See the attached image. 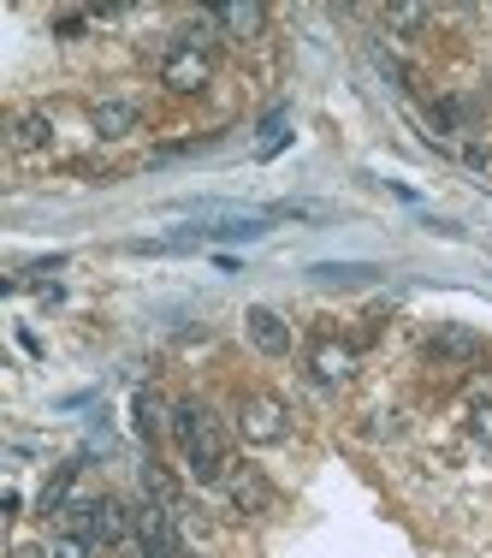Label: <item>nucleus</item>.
Masks as SVG:
<instances>
[{
    "mask_svg": "<svg viewBox=\"0 0 492 558\" xmlns=\"http://www.w3.org/2000/svg\"><path fill=\"white\" fill-rule=\"evenodd\" d=\"M72 511V535H84L89 547H131L137 541V517H131V505L119 499H72L65 505Z\"/></svg>",
    "mask_w": 492,
    "mask_h": 558,
    "instance_id": "nucleus-1",
    "label": "nucleus"
},
{
    "mask_svg": "<svg viewBox=\"0 0 492 558\" xmlns=\"http://www.w3.org/2000/svg\"><path fill=\"white\" fill-rule=\"evenodd\" d=\"M172 434H179L184 458H225V428L214 422V410L196 404V398H184V404H172Z\"/></svg>",
    "mask_w": 492,
    "mask_h": 558,
    "instance_id": "nucleus-2",
    "label": "nucleus"
},
{
    "mask_svg": "<svg viewBox=\"0 0 492 558\" xmlns=\"http://www.w3.org/2000/svg\"><path fill=\"white\" fill-rule=\"evenodd\" d=\"M237 434H244L249 446H279L291 434V410L268 392H249L244 404H237Z\"/></svg>",
    "mask_w": 492,
    "mask_h": 558,
    "instance_id": "nucleus-3",
    "label": "nucleus"
},
{
    "mask_svg": "<svg viewBox=\"0 0 492 558\" xmlns=\"http://www.w3.org/2000/svg\"><path fill=\"white\" fill-rule=\"evenodd\" d=\"M208 77H214V60L196 54V48H172V54L161 60V84L172 89V96H202Z\"/></svg>",
    "mask_w": 492,
    "mask_h": 558,
    "instance_id": "nucleus-4",
    "label": "nucleus"
},
{
    "mask_svg": "<svg viewBox=\"0 0 492 558\" xmlns=\"http://www.w3.org/2000/svg\"><path fill=\"white\" fill-rule=\"evenodd\" d=\"M244 333H249V344H256L261 356H291V344H297V333H291V322H285L279 310H268V303H249Z\"/></svg>",
    "mask_w": 492,
    "mask_h": 558,
    "instance_id": "nucleus-5",
    "label": "nucleus"
},
{
    "mask_svg": "<svg viewBox=\"0 0 492 558\" xmlns=\"http://www.w3.org/2000/svg\"><path fill=\"white\" fill-rule=\"evenodd\" d=\"M309 375L321 380V387H344V380L356 375V344H344V339H309Z\"/></svg>",
    "mask_w": 492,
    "mask_h": 558,
    "instance_id": "nucleus-6",
    "label": "nucleus"
},
{
    "mask_svg": "<svg viewBox=\"0 0 492 558\" xmlns=\"http://www.w3.org/2000/svg\"><path fill=\"white\" fill-rule=\"evenodd\" d=\"M220 487H225V499H232V511H244V517H268L273 511V482L261 470H249V463H237Z\"/></svg>",
    "mask_w": 492,
    "mask_h": 558,
    "instance_id": "nucleus-7",
    "label": "nucleus"
},
{
    "mask_svg": "<svg viewBox=\"0 0 492 558\" xmlns=\"http://www.w3.org/2000/svg\"><path fill=\"white\" fill-rule=\"evenodd\" d=\"M428 356H433V363H475V356H487V339L475 333V327L445 322V327L428 339Z\"/></svg>",
    "mask_w": 492,
    "mask_h": 558,
    "instance_id": "nucleus-8",
    "label": "nucleus"
},
{
    "mask_svg": "<svg viewBox=\"0 0 492 558\" xmlns=\"http://www.w3.org/2000/svg\"><path fill=\"white\" fill-rule=\"evenodd\" d=\"M89 125H96L101 143H119L143 125V108L137 101H96V108H89Z\"/></svg>",
    "mask_w": 492,
    "mask_h": 558,
    "instance_id": "nucleus-9",
    "label": "nucleus"
},
{
    "mask_svg": "<svg viewBox=\"0 0 492 558\" xmlns=\"http://www.w3.org/2000/svg\"><path fill=\"white\" fill-rule=\"evenodd\" d=\"M131 428H137V440H161L172 428V410L161 404V392H149V387L131 392Z\"/></svg>",
    "mask_w": 492,
    "mask_h": 558,
    "instance_id": "nucleus-10",
    "label": "nucleus"
},
{
    "mask_svg": "<svg viewBox=\"0 0 492 558\" xmlns=\"http://www.w3.org/2000/svg\"><path fill=\"white\" fill-rule=\"evenodd\" d=\"M214 19H220V31L237 36V43H244V36H261V31H268V7H256V0H232V7L214 12Z\"/></svg>",
    "mask_w": 492,
    "mask_h": 558,
    "instance_id": "nucleus-11",
    "label": "nucleus"
},
{
    "mask_svg": "<svg viewBox=\"0 0 492 558\" xmlns=\"http://www.w3.org/2000/svg\"><path fill=\"white\" fill-rule=\"evenodd\" d=\"M77 470H84V458L60 463V470H54V482H48V487H42V499H36V511H42V517L65 511V505H72V487H77Z\"/></svg>",
    "mask_w": 492,
    "mask_h": 558,
    "instance_id": "nucleus-12",
    "label": "nucleus"
},
{
    "mask_svg": "<svg viewBox=\"0 0 492 558\" xmlns=\"http://www.w3.org/2000/svg\"><path fill=\"white\" fill-rule=\"evenodd\" d=\"M48 137H54V119H48L42 108L12 119V149H48Z\"/></svg>",
    "mask_w": 492,
    "mask_h": 558,
    "instance_id": "nucleus-13",
    "label": "nucleus"
},
{
    "mask_svg": "<svg viewBox=\"0 0 492 558\" xmlns=\"http://www.w3.org/2000/svg\"><path fill=\"white\" fill-rule=\"evenodd\" d=\"M321 286H362V279H374L380 268H368V262H315L309 268Z\"/></svg>",
    "mask_w": 492,
    "mask_h": 558,
    "instance_id": "nucleus-14",
    "label": "nucleus"
},
{
    "mask_svg": "<svg viewBox=\"0 0 492 558\" xmlns=\"http://www.w3.org/2000/svg\"><path fill=\"white\" fill-rule=\"evenodd\" d=\"M385 24H392L397 36H421L433 24V7H392V12H385Z\"/></svg>",
    "mask_w": 492,
    "mask_h": 558,
    "instance_id": "nucleus-15",
    "label": "nucleus"
},
{
    "mask_svg": "<svg viewBox=\"0 0 492 558\" xmlns=\"http://www.w3.org/2000/svg\"><path fill=\"white\" fill-rule=\"evenodd\" d=\"M143 487H149V499H161L167 505V511H179V487H172V475L161 470V463H143Z\"/></svg>",
    "mask_w": 492,
    "mask_h": 558,
    "instance_id": "nucleus-16",
    "label": "nucleus"
},
{
    "mask_svg": "<svg viewBox=\"0 0 492 558\" xmlns=\"http://www.w3.org/2000/svg\"><path fill=\"white\" fill-rule=\"evenodd\" d=\"M285 143H291V131H285V108H279V113H268V125H261V161L279 155Z\"/></svg>",
    "mask_w": 492,
    "mask_h": 558,
    "instance_id": "nucleus-17",
    "label": "nucleus"
},
{
    "mask_svg": "<svg viewBox=\"0 0 492 558\" xmlns=\"http://www.w3.org/2000/svg\"><path fill=\"white\" fill-rule=\"evenodd\" d=\"M89 553H96V547H89L84 535H72V529H65V535H54V541H48V558H89Z\"/></svg>",
    "mask_w": 492,
    "mask_h": 558,
    "instance_id": "nucleus-18",
    "label": "nucleus"
},
{
    "mask_svg": "<svg viewBox=\"0 0 492 558\" xmlns=\"http://www.w3.org/2000/svg\"><path fill=\"white\" fill-rule=\"evenodd\" d=\"M469 428H475V440H481V446H492V404H475Z\"/></svg>",
    "mask_w": 492,
    "mask_h": 558,
    "instance_id": "nucleus-19",
    "label": "nucleus"
},
{
    "mask_svg": "<svg viewBox=\"0 0 492 558\" xmlns=\"http://www.w3.org/2000/svg\"><path fill=\"white\" fill-rule=\"evenodd\" d=\"M125 558H149V553H143V547H137V541H131V547H125Z\"/></svg>",
    "mask_w": 492,
    "mask_h": 558,
    "instance_id": "nucleus-20",
    "label": "nucleus"
},
{
    "mask_svg": "<svg viewBox=\"0 0 492 558\" xmlns=\"http://www.w3.org/2000/svg\"><path fill=\"white\" fill-rule=\"evenodd\" d=\"M184 558H202V553H184Z\"/></svg>",
    "mask_w": 492,
    "mask_h": 558,
    "instance_id": "nucleus-21",
    "label": "nucleus"
},
{
    "mask_svg": "<svg viewBox=\"0 0 492 558\" xmlns=\"http://www.w3.org/2000/svg\"><path fill=\"white\" fill-rule=\"evenodd\" d=\"M487 84H492V65H487Z\"/></svg>",
    "mask_w": 492,
    "mask_h": 558,
    "instance_id": "nucleus-22",
    "label": "nucleus"
}]
</instances>
